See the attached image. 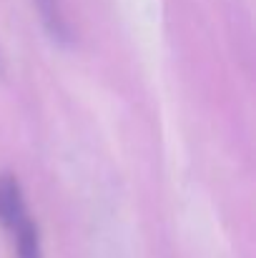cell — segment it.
Segmentation results:
<instances>
[{
	"mask_svg": "<svg viewBox=\"0 0 256 258\" xmlns=\"http://www.w3.org/2000/svg\"><path fill=\"white\" fill-rule=\"evenodd\" d=\"M25 218H28V211H25V201H23L18 178L10 173H0V223L8 231H13Z\"/></svg>",
	"mask_w": 256,
	"mask_h": 258,
	"instance_id": "cell-1",
	"label": "cell"
},
{
	"mask_svg": "<svg viewBox=\"0 0 256 258\" xmlns=\"http://www.w3.org/2000/svg\"><path fill=\"white\" fill-rule=\"evenodd\" d=\"M10 233L15 236L18 258H43V251H40V233H38V226H35L30 218L20 221Z\"/></svg>",
	"mask_w": 256,
	"mask_h": 258,
	"instance_id": "cell-2",
	"label": "cell"
},
{
	"mask_svg": "<svg viewBox=\"0 0 256 258\" xmlns=\"http://www.w3.org/2000/svg\"><path fill=\"white\" fill-rule=\"evenodd\" d=\"M33 3H35V8H38V13L43 18V25L48 28V33L56 40L66 43L68 40V25L63 20V13H61L58 0H33Z\"/></svg>",
	"mask_w": 256,
	"mask_h": 258,
	"instance_id": "cell-3",
	"label": "cell"
}]
</instances>
